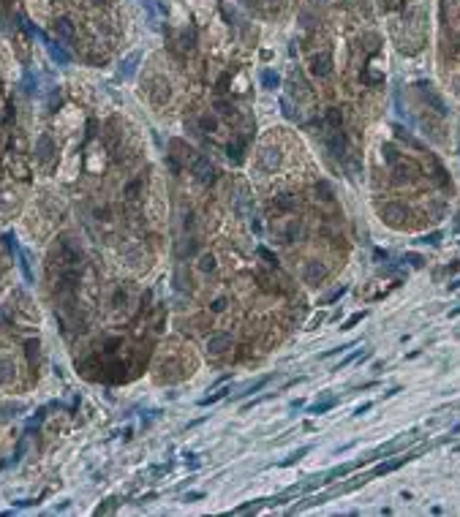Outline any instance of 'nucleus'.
Masks as SVG:
<instances>
[{
	"label": "nucleus",
	"mask_w": 460,
	"mask_h": 517,
	"mask_svg": "<svg viewBox=\"0 0 460 517\" xmlns=\"http://www.w3.org/2000/svg\"><path fill=\"white\" fill-rule=\"evenodd\" d=\"M55 33L60 35V38H66V41H74V35H76V30H74V22L71 19H57L55 22Z\"/></svg>",
	"instance_id": "nucleus-10"
},
{
	"label": "nucleus",
	"mask_w": 460,
	"mask_h": 517,
	"mask_svg": "<svg viewBox=\"0 0 460 517\" xmlns=\"http://www.w3.org/2000/svg\"><path fill=\"white\" fill-rule=\"evenodd\" d=\"M381 215H384V221L390 223V226H403V223L409 221V210H406L403 204H395V201L381 207Z\"/></svg>",
	"instance_id": "nucleus-1"
},
{
	"label": "nucleus",
	"mask_w": 460,
	"mask_h": 517,
	"mask_svg": "<svg viewBox=\"0 0 460 517\" xmlns=\"http://www.w3.org/2000/svg\"><path fill=\"white\" fill-rule=\"evenodd\" d=\"M409 460V457H398V460H390V463H381L376 471H373V476H381V474H390V471H395V468H400L403 463Z\"/></svg>",
	"instance_id": "nucleus-13"
},
{
	"label": "nucleus",
	"mask_w": 460,
	"mask_h": 517,
	"mask_svg": "<svg viewBox=\"0 0 460 517\" xmlns=\"http://www.w3.org/2000/svg\"><path fill=\"white\" fill-rule=\"evenodd\" d=\"M0 3H8V0H0Z\"/></svg>",
	"instance_id": "nucleus-33"
},
{
	"label": "nucleus",
	"mask_w": 460,
	"mask_h": 517,
	"mask_svg": "<svg viewBox=\"0 0 460 517\" xmlns=\"http://www.w3.org/2000/svg\"><path fill=\"white\" fill-rule=\"evenodd\" d=\"M52 150H55V147H52V139H49L47 133H44V136H38V147H35L38 161H44V164H47V161L52 158Z\"/></svg>",
	"instance_id": "nucleus-11"
},
{
	"label": "nucleus",
	"mask_w": 460,
	"mask_h": 517,
	"mask_svg": "<svg viewBox=\"0 0 460 517\" xmlns=\"http://www.w3.org/2000/svg\"><path fill=\"white\" fill-rule=\"evenodd\" d=\"M324 278H327V267H324L322 262H316V259H310L305 267H302V281L310 283V286H316V283H322Z\"/></svg>",
	"instance_id": "nucleus-2"
},
{
	"label": "nucleus",
	"mask_w": 460,
	"mask_h": 517,
	"mask_svg": "<svg viewBox=\"0 0 460 517\" xmlns=\"http://www.w3.org/2000/svg\"><path fill=\"white\" fill-rule=\"evenodd\" d=\"M406 262H411L414 267H419V264H422V259H419V256H414V253H409V256H406Z\"/></svg>",
	"instance_id": "nucleus-28"
},
{
	"label": "nucleus",
	"mask_w": 460,
	"mask_h": 517,
	"mask_svg": "<svg viewBox=\"0 0 460 517\" xmlns=\"http://www.w3.org/2000/svg\"><path fill=\"white\" fill-rule=\"evenodd\" d=\"M371 406H373V403H362V406H359V408H357V414H359V417H362V414H365V411H371Z\"/></svg>",
	"instance_id": "nucleus-29"
},
{
	"label": "nucleus",
	"mask_w": 460,
	"mask_h": 517,
	"mask_svg": "<svg viewBox=\"0 0 460 517\" xmlns=\"http://www.w3.org/2000/svg\"><path fill=\"white\" fill-rule=\"evenodd\" d=\"M449 316H460V308H455L452 313H449Z\"/></svg>",
	"instance_id": "nucleus-31"
},
{
	"label": "nucleus",
	"mask_w": 460,
	"mask_h": 517,
	"mask_svg": "<svg viewBox=\"0 0 460 517\" xmlns=\"http://www.w3.org/2000/svg\"><path fill=\"white\" fill-rule=\"evenodd\" d=\"M332 71V57L330 52H322V55L310 57V74L313 76H327Z\"/></svg>",
	"instance_id": "nucleus-5"
},
{
	"label": "nucleus",
	"mask_w": 460,
	"mask_h": 517,
	"mask_svg": "<svg viewBox=\"0 0 460 517\" xmlns=\"http://www.w3.org/2000/svg\"><path fill=\"white\" fill-rule=\"evenodd\" d=\"M419 93H422V98H425V101H430V103H433V109L439 112V115H444V112H446V109H444V101H441V98L430 90V84L422 82V84H419Z\"/></svg>",
	"instance_id": "nucleus-9"
},
{
	"label": "nucleus",
	"mask_w": 460,
	"mask_h": 517,
	"mask_svg": "<svg viewBox=\"0 0 460 517\" xmlns=\"http://www.w3.org/2000/svg\"><path fill=\"white\" fill-rule=\"evenodd\" d=\"M259 166L264 172H275L278 166H281V150L278 147H264L259 152Z\"/></svg>",
	"instance_id": "nucleus-4"
},
{
	"label": "nucleus",
	"mask_w": 460,
	"mask_h": 517,
	"mask_svg": "<svg viewBox=\"0 0 460 517\" xmlns=\"http://www.w3.org/2000/svg\"><path fill=\"white\" fill-rule=\"evenodd\" d=\"M439 240H441V234L436 232V234H430V237H425L422 242H427V245H439Z\"/></svg>",
	"instance_id": "nucleus-25"
},
{
	"label": "nucleus",
	"mask_w": 460,
	"mask_h": 517,
	"mask_svg": "<svg viewBox=\"0 0 460 517\" xmlns=\"http://www.w3.org/2000/svg\"><path fill=\"white\" fill-rule=\"evenodd\" d=\"M417 164H411V161H398V164H395V183H411L414 177H417Z\"/></svg>",
	"instance_id": "nucleus-8"
},
{
	"label": "nucleus",
	"mask_w": 460,
	"mask_h": 517,
	"mask_svg": "<svg viewBox=\"0 0 460 517\" xmlns=\"http://www.w3.org/2000/svg\"><path fill=\"white\" fill-rule=\"evenodd\" d=\"M327 123H330V128H341V123H343V112L338 109V106H332V109L327 112Z\"/></svg>",
	"instance_id": "nucleus-14"
},
{
	"label": "nucleus",
	"mask_w": 460,
	"mask_h": 517,
	"mask_svg": "<svg viewBox=\"0 0 460 517\" xmlns=\"http://www.w3.org/2000/svg\"><path fill=\"white\" fill-rule=\"evenodd\" d=\"M226 349H232V335L229 332H213L207 338V351L213 354V357H221Z\"/></svg>",
	"instance_id": "nucleus-3"
},
{
	"label": "nucleus",
	"mask_w": 460,
	"mask_h": 517,
	"mask_svg": "<svg viewBox=\"0 0 460 517\" xmlns=\"http://www.w3.org/2000/svg\"><path fill=\"white\" fill-rule=\"evenodd\" d=\"M384 158L390 161V164H398V152H395L392 145H384Z\"/></svg>",
	"instance_id": "nucleus-21"
},
{
	"label": "nucleus",
	"mask_w": 460,
	"mask_h": 517,
	"mask_svg": "<svg viewBox=\"0 0 460 517\" xmlns=\"http://www.w3.org/2000/svg\"><path fill=\"white\" fill-rule=\"evenodd\" d=\"M332 403H335V400H327V403H322V406H313L310 411H313V414H322V411H327V408H332Z\"/></svg>",
	"instance_id": "nucleus-24"
},
{
	"label": "nucleus",
	"mask_w": 460,
	"mask_h": 517,
	"mask_svg": "<svg viewBox=\"0 0 460 517\" xmlns=\"http://www.w3.org/2000/svg\"><path fill=\"white\" fill-rule=\"evenodd\" d=\"M316 196L322 201H332V188L327 185V183H319V185H316Z\"/></svg>",
	"instance_id": "nucleus-16"
},
{
	"label": "nucleus",
	"mask_w": 460,
	"mask_h": 517,
	"mask_svg": "<svg viewBox=\"0 0 460 517\" xmlns=\"http://www.w3.org/2000/svg\"><path fill=\"white\" fill-rule=\"evenodd\" d=\"M343 291H346L343 286H341V289H338V291H332V294L327 297V302H335V300H341V294H343Z\"/></svg>",
	"instance_id": "nucleus-26"
},
{
	"label": "nucleus",
	"mask_w": 460,
	"mask_h": 517,
	"mask_svg": "<svg viewBox=\"0 0 460 517\" xmlns=\"http://www.w3.org/2000/svg\"><path fill=\"white\" fill-rule=\"evenodd\" d=\"M275 207L291 213V210H297V196H291V193H281V196H275Z\"/></svg>",
	"instance_id": "nucleus-12"
},
{
	"label": "nucleus",
	"mask_w": 460,
	"mask_h": 517,
	"mask_svg": "<svg viewBox=\"0 0 460 517\" xmlns=\"http://www.w3.org/2000/svg\"><path fill=\"white\" fill-rule=\"evenodd\" d=\"M259 256H264V259H267L270 264H275V256L270 253V250H264V248H259Z\"/></svg>",
	"instance_id": "nucleus-27"
},
{
	"label": "nucleus",
	"mask_w": 460,
	"mask_h": 517,
	"mask_svg": "<svg viewBox=\"0 0 460 517\" xmlns=\"http://www.w3.org/2000/svg\"><path fill=\"white\" fill-rule=\"evenodd\" d=\"M270 379H273V376H261V379L256 381L254 386H248V392H242V395H254V392H259L261 386H267V384H270Z\"/></svg>",
	"instance_id": "nucleus-19"
},
{
	"label": "nucleus",
	"mask_w": 460,
	"mask_h": 517,
	"mask_svg": "<svg viewBox=\"0 0 460 517\" xmlns=\"http://www.w3.org/2000/svg\"><path fill=\"white\" fill-rule=\"evenodd\" d=\"M223 308H226V302H223V300H215V302H213V310H223Z\"/></svg>",
	"instance_id": "nucleus-30"
},
{
	"label": "nucleus",
	"mask_w": 460,
	"mask_h": 517,
	"mask_svg": "<svg viewBox=\"0 0 460 517\" xmlns=\"http://www.w3.org/2000/svg\"><path fill=\"white\" fill-rule=\"evenodd\" d=\"M139 191H142V180H134V183L125 185V196L128 199H139Z\"/></svg>",
	"instance_id": "nucleus-15"
},
{
	"label": "nucleus",
	"mask_w": 460,
	"mask_h": 517,
	"mask_svg": "<svg viewBox=\"0 0 460 517\" xmlns=\"http://www.w3.org/2000/svg\"><path fill=\"white\" fill-rule=\"evenodd\" d=\"M199 125H202V131H210V133H213V131H218V120H215V117H210V115H204V117L199 120Z\"/></svg>",
	"instance_id": "nucleus-17"
},
{
	"label": "nucleus",
	"mask_w": 460,
	"mask_h": 517,
	"mask_svg": "<svg viewBox=\"0 0 460 517\" xmlns=\"http://www.w3.org/2000/svg\"><path fill=\"white\" fill-rule=\"evenodd\" d=\"M193 174L202 180V183H213L215 180V166L210 158H196V164H193Z\"/></svg>",
	"instance_id": "nucleus-7"
},
{
	"label": "nucleus",
	"mask_w": 460,
	"mask_h": 517,
	"mask_svg": "<svg viewBox=\"0 0 460 517\" xmlns=\"http://www.w3.org/2000/svg\"><path fill=\"white\" fill-rule=\"evenodd\" d=\"M327 150H330L335 158H343V152H346V139H343V133H341V128H332V131L327 133Z\"/></svg>",
	"instance_id": "nucleus-6"
},
{
	"label": "nucleus",
	"mask_w": 460,
	"mask_h": 517,
	"mask_svg": "<svg viewBox=\"0 0 460 517\" xmlns=\"http://www.w3.org/2000/svg\"><path fill=\"white\" fill-rule=\"evenodd\" d=\"M199 267L204 269V272H213V269H215V259H213V256H202V259H199Z\"/></svg>",
	"instance_id": "nucleus-20"
},
{
	"label": "nucleus",
	"mask_w": 460,
	"mask_h": 517,
	"mask_svg": "<svg viewBox=\"0 0 460 517\" xmlns=\"http://www.w3.org/2000/svg\"><path fill=\"white\" fill-rule=\"evenodd\" d=\"M96 3H106V0H96Z\"/></svg>",
	"instance_id": "nucleus-32"
},
{
	"label": "nucleus",
	"mask_w": 460,
	"mask_h": 517,
	"mask_svg": "<svg viewBox=\"0 0 460 517\" xmlns=\"http://www.w3.org/2000/svg\"><path fill=\"white\" fill-rule=\"evenodd\" d=\"M261 79H264V84H267V87H275V84H278V74H273V71H264V76H261Z\"/></svg>",
	"instance_id": "nucleus-22"
},
{
	"label": "nucleus",
	"mask_w": 460,
	"mask_h": 517,
	"mask_svg": "<svg viewBox=\"0 0 460 517\" xmlns=\"http://www.w3.org/2000/svg\"><path fill=\"white\" fill-rule=\"evenodd\" d=\"M229 158L237 164V161H242V145L240 142H234V145H229Z\"/></svg>",
	"instance_id": "nucleus-18"
},
{
	"label": "nucleus",
	"mask_w": 460,
	"mask_h": 517,
	"mask_svg": "<svg viewBox=\"0 0 460 517\" xmlns=\"http://www.w3.org/2000/svg\"><path fill=\"white\" fill-rule=\"evenodd\" d=\"M362 316H365V313H354V316H351V318H349V321H346V324H343V327H341V330H351V327L357 324V321H362Z\"/></svg>",
	"instance_id": "nucleus-23"
}]
</instances>
